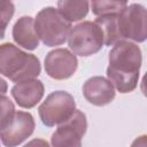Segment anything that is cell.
<instances>
[{
  "label": "cell",
  "mask_w": 147,
  "mask_h": 147,
  "mask_svg": "<svg viewBox=\"0 0 147 147\" xmlns=\"http://www.w3.org/2000/svg\"><path fill=\"white\" fill-rule=\"evenodd\" d=\"M141 51L138 45L122 40L109 52L107 77L114 88L121 93L132 92L138 84L141 67Z\"/></svg>",
  "instance_id": "obj_1"
},
{
  "label": "cell",
  "mask_w": 147,
  "mask_h": 147,
  "mask_svg": "<svg viewBox=\"0 0 147 147\" xmlns=\"http://www.w3.org/2000/svg\"><path fill=\"white\" fill-rule=\"evenodd\" d=\"M40 70V62L33 54H28L9 42L0 45V74L11 82L33 79Z\"/></svg>",
  "instance_id": "obj_2"
},
{
  "label": "cell",
  "mask_w": 147,
  "mask_h": 147,
  "mask_svg": "<svg viewBox=\"0 0 147 147\" xmlns=\"http://www.w3.org/2000/svg\"><path fill=\"white\" fill-rule=\"evenodd\" d=\"M71 23L65 21L54 7L42 8L36 16L34 30L38 38L49 47L62 45L69 34Z\"/></svg>",
  "instance_id": "obj_3"
},
{
  "label": "cell",
  "mask_w": 147,
  "mask_h": 147,
  "mask_svg": "<svg viewBox=\"0 0 147 147\" xmlns=\"http://www.w3.org/2000/svg\"><path fill=\"white\" fill-rule=\"evenodd\" d=\"M68 45L74 55L90 56L98 53L103 46L101 29L90 21L71 26L68 34Z\"/></svg>",
  "instance_id": "obj_4"
},
{
  "label": "cell",
  "mask_w": 147,
  "mask_h": 147,
  "mask_svg": "<svg viewBox=\"0 0 147 147\" xmlns=\"http://www.w3.org/2000/svg\"><path fill=\"white\" fill-rule=\"evenodd\" d=\"M39 117L46 126H55L68 121L76 110L71 94L64 91L51 93L39 107Z\"/></svg>",
  "instance_id": "obj_5"
},
{
  "label": "cell",
  "mask_w": 147,
  "mask_h": 147,
  "mask_svg": "<svg viewBox=\"0 0 147 147\" xmlns=\"http://www.w3.org/2000/svg\"><path fill=\"white\" fill-rule=\"evenodd\" d=\"M146 21L147 13L141 5H127L126 8L117 15V24L122 39H131L137 42L145 41L147 36Z\"/></svg>",
  "instance_id": "obj_6"
},
{
  "label": "cell",
  "mask_w": 147,
  "mask_h": 147,
  "mask_svg": "<svg viewBox=\"0 0 147 147\" xmlns=\"http://www.w3.org/2000/svg\"><path fill=\"white\" fill-rule=\"evenodd\" d=\"M87 129L86 116L80 110H75L72 116L60 124L52 136L53 147H82V138Z\"/></svg>",
  "instance_id": "obj_7"
},
{
  "label": "cell",
  "mask_w": 147,
  "mask_h": 147,
  "mask_svg": "<svg viewBox=\"0 0 147 147\" xmlns=\"http://www.w3.org/2000/svg\"><path fill=\"white\" fill-rule=\"evenodd\" d=\"M34 130V119L30 113L15 111L11 121L0 131V139L7 147H15L28 139Z\"/></svg>",
  "instance_id": "obj_8"
},
{
  "label": "cell",
  "mask_w": 147,
  "mask_h": 147,
  "mask_svg": "<svg viewBox=\"0 0 147 147\" xmlns=\"http://www.w3.org/2000/svg\"><path fill=\"white\" fill-rule=\"evenodd\" d=\"M78 65L76 55L67 48H56L51 51L45 57V71L54 79L62 80L70 78Z\"/></svg>",
  "instance_id": "obj_9"
},
{
  "label": "cell",
  "mask_w": 147,
  "mask_h": 147,
  "mask_svg": "<svg viewBox=\"0 0 147 147\" xmlns=\"http://www.w3.org/2000/svg\"><path fill=\"white\" fill-rule=\"evenodd\" d=\"M85 99L94 106H106L115 98V88L111 83L101 76L88 78L83 85Z\"/></svg>",
  "instance_id": "obj_10"
},
{
  "label": "cell",
  "mask_w": 147,
  "mask_h": 147,
  "mask_svg": "<svg viewBox=\"0 0 147 147\" xmlns=\"http://www.w3.org/2000/svg\"><path fill=\"white\" fill-rule=\"evenodd\" d=\"M11 95L20 107L32 108L41 100L44 95V85L36 78L23 80L11 88Z\"/></svg>",
  "instance_id": "obj_11"
},
{
  "label": "cell",
  "mask_w": 147,
  "mask_h": 147,
  "mask_svg": "<svg viewBox=\"0 0 147 147\" xmlns=\"http://www.w3.org/2000/svg\"><path fill=\"white\" fill-rule=\"evenodd\" d=\"M13 38L15 42L29 51H33L39 45V38L34 30V21L30 16L18 18L13 28Z\"/></svg>",
  "instance_id": "obj_12"
},
{
  "label": "cell",
  "mask_w": 147,
  "mask_h": 147,
  "mask_svg": "<svg viewBox=\"0 0 147 147\" xmlns=\"http://www.w3.org/2000/svg\"><path fill=\"white\" fill-rule=\"evenodd\" d=\"M117 15L118 14L99 16L94 21V23L101 29V32L103 36V44L106 46H114L118 41L123 40L118 30Z\"/></svg>",
  "instance_id": "obj_13"
},
{
  "label": "cell",
  "mask_w": 147,
  "mask_h": 147,
  "mask_svg": "<svg viewBox=\"0 0 147 147\" xmlns=\"http://www.w3.org/2000/svg\"><path fill=\"white\" fill-rule=\"evenodd\" d=\"M90 7L88 1H67L62 0L57 2V11L62 15V17L68 21L69 23L71 22H77L84 18L87 15Z\"/></svg>",
  "instance_id": "obj_14"
},
{
  "label": "cell",
  "mask_w": 147,
  "mask_h": 147,
  "mask_svg": "<svg viewBox=\"0 0 147 147\" xmlns=\"http://www.w3.org/2000/svg\"><path fill=\"white\" fill-rule=\"evenodd\" d=\"M92 11L94 15L105 16V15H111V14H119L123 11L127 2L126 1H92L91 3Z\"/></svg>",
  "instance_id": "obj_15"
},
{
  "label": "cell",
  "mask_w": 147,
  "mask_h": 147,
  "mask_svg": "<svg viewBox=\"0 0 147 147\" xmlns=\"http://www.w3.org/2000/svg\"><path fill=\"white\" fill-rule=\"evenodd\" d=\"M15 114L14 103L9 98L5 95H0V131L7 126V124L11 121Z\"/></svg>",
  "instance_id": "obj_16"
},
{
  "label": "cell",
  "mask_w": 147,
  "mask_h": 147,
  "mask_svg": "<svg viewBox=\"0 0 147 147\" xmlns=\"http://www.w3.org/2000/svg\"><path fill=\"white\" fill-rule=\"evenodd\" d=\"M14 3L10 1H0V39L5 37V31L14 15Z\"/></svg>",
  "instance_id": "obj_17"
},
{
  "label": "cell",
  "mask_w": 147,
  "mask_h": 147,
  "mask_svg": "<svg viewBox=\"0 0 147 147\" xmlns=\"http://www.w3.org/2000/svg\"><path fill=\"white\" fill-rule=\"evenodd\" d=\"M23 147H49V145H48V142H47L46 140L37 138V139L30 140V141H29L28 144H25Z\"/></svg>",
  "instance_id": "obj_18"
},
{
  "label": "cell",
  "mask_w": 147,
  "mask_h": 147,
  "mask_svg": "<svg viewBox=\"0 0 147 147\" xmlns=\"http://www.w3.org/2000/svg\"><path fill=\"white\" fill-rule=\"evenodd\" d=\"M131 147H147V137L145 134L138 137L134 139V141L132 142Z\"/></svg>",
  "instance_id": "obj_19"
},
{
  "label": "cell",
  "mask_w": 147,
  "mask_h": 147,
  "mask_svg": "<svg viewBox=\"0 0 147 147\" xmlns=\"http://www.w3.org/2000/svg\"><path fill=\"white\" fill-rule=\"evenodd\" d=\"M7 83L6 80H3L1 77H0V95H5V93L7 92Z\"/></svg>",
  "instance_id": "obj_20"
}]
</instances>
